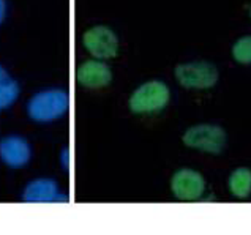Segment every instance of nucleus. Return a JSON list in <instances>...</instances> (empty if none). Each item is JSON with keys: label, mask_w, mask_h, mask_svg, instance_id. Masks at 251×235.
Returning a JSON list of instances; mask_svg holds the SVG:
<instances>
[{"label": "nucleus", "mask_w": 251, "mask_h": 235, "mask_svg": "<svg viewBox=\"0 0 251 235\" xmlns=\"http://www.w3.org/2000/svg\"><path fill=\"white\" fill-rule=\"evenodd\" d=\"M68 94L60 89L43 90L33 95L27 104L28 117L35 122H52V120L62 117L68 109Z\"/></svg>", "instance_id": "f257e3e1"}, {"label": "nucleus", "mask_w": 251, "mask_h": 235, "mask_svg": "<svg viewBox=\"0 0 251 235\" xmlns=\"http://www.w3.org/2000/svg\"><path fill=\"white\" fill-rule=\"evenodd\" d=\"M226 133L218 125H196L191 126L188 131L183 134V144L186 147L198 148L201 152L220 155L226 145Z\"/></svg>", "instance_id": "f03ea898"}, {"label": "nucleus", "mask_w": 251, "mask_h": 235, "mask_svg": "<svg viewBox=\"0 0 251 235\" xmlns=\"http://www.w3.org/2000/svg\"><path fill=\"white\" fill-rule=\"evenodd\" d=\"M169 101V89L160 81H150L142 84L130 96V109L134 114H149L163 109Z\"/></svg>", "instance_id": "7ed1b4c3"}, {"label": "nucleus", "mask_w": 251, "mask_h": 235, "mask_svg": "<svg viewBox=\"0 0 251 235\" xmlns=\"http://www.w3.org/2000/svg\"><path fill=\"white\" fill-rule=\"evenodd\" d=\"M176 77L185 89H210L218 81V70L209 62H190L176 68Z\"/></svg>", "instance_id": "20e7f679"}, {"label": "nucleus", "mask_w": 251, "mask_h": 235, "mask_svg": "<svg viewBox=\"0 0 251 235\" xmlns=\"http://www.w3.org/2000/svg\"><path fill=\"white\" fill-rule=\"evenodd\" d=\"M84 46L95 59H112L119 51V40L111 28L95 25L84 33Z\"/></svg>", "instance_id": "39448f33"}, {"label": "nucleus", "mask_w": 251, "mask_h": 235, "mask_svg": "<svg viewBox=\"0 0 251 235\" xmlns=\"http://www.w3.org/2000/svg\"><path fill=\"white\" fill-rule=\"evenodd\" d=\"M171 189L178 201H198L204 194L205 182L196 170L180 169L172 177Z\"/></svg>", "instance_id": "423d86ee"}, {"label": "nucleus", "mask_w": 251, "mask_h": 235, "mask_svg": "<svg viewBox=\"0 0 251 235\" xmlns=\"http://www.w3.org/2000/svg\"><path fill=\"white\" fill-rule=\"evenodd\" d=\"M32 158L30 144L21 136H6L0 141V160L13 169H21L28 164Z\"/></svg>", "instance_id": "0eeeda50"}, {"label": "nucleus", "mask_w": 251, "mask_h": 235, "mask_svg": "<svg viewBox=\"0 0 251 235\" xmlns=\"http://www.w3.org/2000/svg\"><path fill=\"white\" fill-rule=\"evenodd\" d=\"M23 201L28 204H52L67 202V196L60 194V188L52 179H37L25 187L23 193Z\"/></svg>", "instance_id": "6e6552de"}, {"label": "nucleus", "mask_w": 251, "mask_h": 235, "mask_svg": "<svg viewBox=\"0 0 251 235\" xmlns=\"http://www.w3.org/2000/svg\"><path fill=\"white\" fill-rule=\"evenodd\" d=\"M76 79L81 85L89 89H101L112 79V73L106 63L98 60H89L82 63L76 71Z\"/></svg>", "instance_id": "1a4fd4ad"}, {"label": "nucleus", "mask_w": 251, "mask_h": 235, "mask_svg": "<svg viewBox=\"0 0 251 235\" xmlns=\"http://www.w3.org/2000/svg\"><path fill=\"white\" fill-rule=\"evenodd\" d=\"M229 189L232 196L239 199H247L251 194V170L247 167H239L229 177Z\"/></svg>", "instance_id": "9d476101"}, {"label": "nucleus", "mask_w": 251, "mask_h": 235, "mask_svg": "<svg viewBox=\"0 0 251 235\" xmlns=\"http://www.w3.org/2000/svg\"><path fill=\"white\" fill-rule=\"evenodd\" d=\"M19 95V85L8 74L3 67H0V109L10 108Z\"/></svg>", "instance_id": "9b49d317"}, {"label": "nucleus", "mask_w": 251, "mask_h": 235, "mask_svg": "<svg viewBox=\"0 0 251 235\" xmlns=\"http://www.w3.org/2000/svg\"><path fill=\"white\" fill-rule=\"evenodd\" d=\"M232 55L239 63H251V35L240 38L232 47Z\"/></svg>", "instance_id": "f8f14e48"}, {"label": "nucleus", "mask_w": 251, "mask_h": 235, "mask_svg": "<svg viewBox=\"0 0 251 235\" xmlns=\"http://www.w3.org/2000/svg\"><path fill=\"white\" fill-rule=\"evenodd\" d=\"M60 163H62V167L63 169H68L70 167V152L68 148H63L62 153H60Z\"/></svg>", "instance_id": "ddd939ff"}, {"label": "nucleus", "mask_w": 251, "mask_h": 235, "mask_svg": "<svg viewBox=\"0 0 251 235\" xmlns=\"http://www.w3.org/2000/svg\"><path fill=\"white\" fill-rule=\"evenodd\" d=\"M5 13H6V3H5V0H0V24L3 23Z\"/></svg>", "instance_id": "4468645a"}, {"label": "nucleus", "mask_w": 251, "mask_h": 235, "mask_svg": "<svg viewBox=\"0 0 251 235\" xmlns=\"http://www.w3.org/2000/svg\"><path fill=\"white\" fill-rule=\"evenodd\" d=\"M250 14H251V10H250Z\"/></svg>", "instance_id": "2eb2a0df"}]
</instances>
